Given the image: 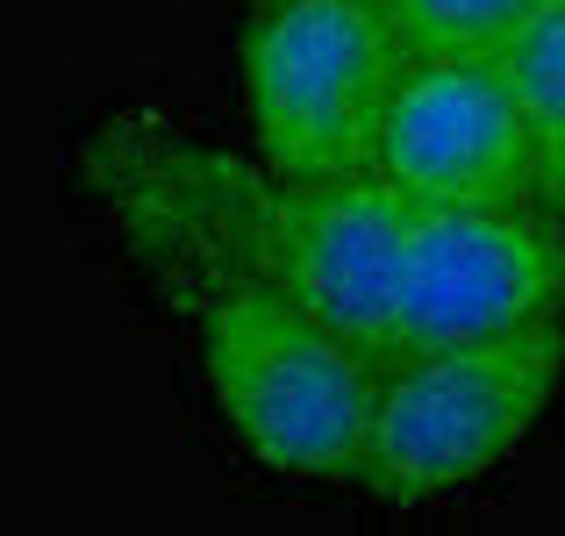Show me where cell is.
<instances>
[{
  "label": "cell",
  "instance_id": "cell-1",
  "mask_svg": "<svg viewBox=\"0 0 565 536\" xmlns=\"http://www.w3.org/2000/svg\"><path fill=\"white\" fill-rule=\"evenodd\" d=\"M94 172L115 193V215L180 279V293L258 279L287 293L337 336L394 357V258L415 222V201L380 172L359 179H287L258 158L193 151V143H129V129L94 143Z\"/></svg>",
  "mask_w": 565,
  "mask_h": 536
},
{
  "label": "cell",
  "instance_id": "cell-2",
  "mask_svg": "<svg viewBox=\"0 0 565 536\" xmlns=\"http://www.w3.org/2000/svg\"><path fill=\"white\" fill-rule=\"evenodd\" d=\"M201 372L230 437L308 486H359L380 408V357L258 279L193 293Z\"/></svg>",
  "mask_w": 565,
  "mask_h": 536
},
{
  "label": "cell",
  "instance_id": "cell-3",
  "mask_svg": "<svg viewBox=\"0 0 565 536\" xmlns=\"http://www.w3.org/2000/svg\"><path fill=\"white\" fill-rule=\"evenodd\" d=\"M565 379V330L487 336L386 357L359 486L386 508H423L523 451Z\"/></svg>",
  "mask_w": 565,
  "mask_h": 536
},
{
  "label": "cell",
  "instance_id": "cell-4",
  "mask_svg": "<svg viewBox=\"0 0 565 536\" xmlns=\"http://www.w3.org/2000/svg\"><path fill=\"white\" fill-rule=\"evenodd\" d=\"M401 72L408 43L380 0H258L244 29V108L258 158L287 179L373 172Z\"/></svg>",
  "mask_w": 565,
  "mask_h": 536
},
{
  "label": "cell",
  "instance_id": "cell-5",
  "mask_svg": "<svg viewBox=\"0 0 565 536\" xmlns=\"http://www.w3.org/2000/svg\"><path fill=\"white\" fill-rule=\"evenodd\" d=\"M523 330H565L558 207H415L394 258V357Z\"/></svg>",
  "mask_w": 565,
  "mask_h": 536
},
{
  "label": "cell",
  "instance_id": "cell-6",
  "mask_svg": "<svg viewBox=\"0 0 565 536\" xmlns=\"http://www.w3.org/2000/svg\"><path fill=\"white\" fill-rule=\"evenodd\" d=\"M373 172L415 207L537 201V143L501 57H408L386 100Z\"/></svg>",
  "mask_w": 565,
  "mask_h": 536
},
{
  "label": "cell",
  "instance_id": "cell-7",
  "mask_svg": "<svg viewBox=\"0 0 565 536\" xmlns=\"http://www.w3.org/2000/svg\"><path fill=\"white\" fill-rule=\"evenodd\" d=\"M509 94L537 143V201L565 215V0H544L523 22V36L501 51Z\"/></svg>",
  "mask_w": 565,
  "mask_h": 536
},
{
  "label": "cell",
  "instance_id": "cell-8",
  "mask_svg": "<svg viewBox=\"0 0 565 536\" xmlns=\"http://www.w3.org/2000/svg\"><path fill=\"white\" fill-rule=\"evenodd\" d=\"M408 57H501L544 0H380Z\"/></svg>",
  "mask_w": 565,
  "mask_h": 536
}]
</instances>
